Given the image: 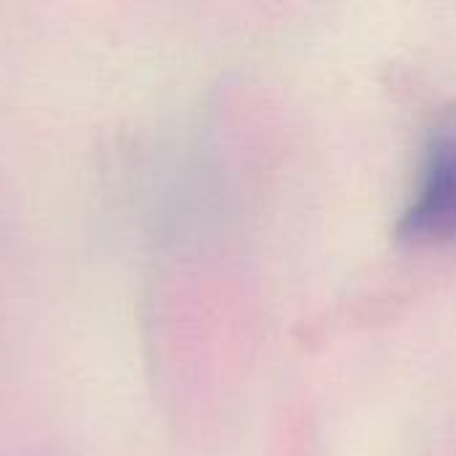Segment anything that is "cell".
Here are the masks:
<instances>
[{
  "label": "cell",
  "mask_w": 456,
  "mask_h": 456,
  "mask_svg": "<svg viewBox=\"0 0 456 456\" xmlns=\"http://www.w3.org/2000/svg\"><path fill=\"white\" fill-rule=\"evenodd\" d=\"M401 232L414 240L456 238V131L441 134L428 150Z\"/></svg>",
  "instance_id": "6da1fadb"
}]
</instances>
